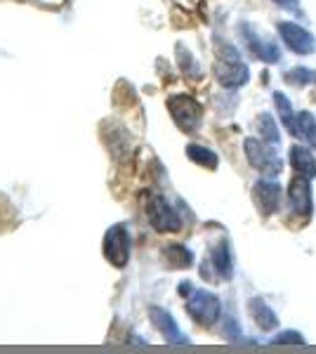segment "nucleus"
<instances>
[{
    "label": "nucleus",
    "instance_id": "nucleus-1",
    "mask_svg": "<svg viewBox=\"0 0 316 354\" xmlns=\"http://www.w3.org/2000/svg\"><path fill=\"white\" fill-rule=\"evenodd\" d=\"M215 76L224 88H239V85L248 83V78H250V68L245 66L243 59H241L239 50L224 41L217 43Z\"/></svg>",
    "mask_w": 316,
    "mask_h": 354
},
{
    "label": "nucleus",
    "instance_id": "nucleus-2",
    "mask_svg": "<svg viewBox=\"0 0 316 354\" xmlns=\"http://www.w3.org/2000/svg\"><path fill=\"white\" fill-rule=\"evenodd\" d=\"M272 147L274 145L260 142V140H255V137H248V140L243 142L248 163L267 177H277L281 173V168H284V163H281V158L277 156V151H274Z\"/></svg>",
    "mask_w": 316,
    "mask_h": 354
},
{
    "label": "nucleus",
    "instance_id": "nucleus-3",
    "mask_svg": "<svg viewBox=\"0 0 316 354\" xmlns=\"http://www.w3.org/2000/svg\"><path fill=\"white\" fill-rule=\"evenodd\" d=\"M187 310L192 319L201 326H212L220 319V298L210 290H189Z\"/></svg>",
    "mask_w": 316,
    "mask_h": 354
},
{
    "label": "nucleus",
    "instance_id": "nucleus-4",
    "mask_svg": "<svg viewBox=\"0 0 316 354\" xmlns=\"http://www.w3.org/2000/svg\"><path fill=\"white\" fill-rule=\"evenodd\" d=\"M168 109L175 118V123L180 125L185 133H194L201 123V104L192 97L182 95V97H170Z\"/></svg>",
    "mask_w": 316,
    "mask_h": 354
},
{
    "label": "nucleus",
    "instance_id": "nucleus-5",
    "mask_svg": "<svg viewBox=\"0 0 316 354\" xmlns=\"http://www.w3.org/2000/svg\"><path fill=\"white\" fill-rule=\"evenodd\" d=\"M241 36H243L245 45H248V50L252 55L257 57L260 62H267V64H277V62H281V48L277 43L267 41L264 36H260V33L255 31L250 24H241Z\"/></svg>",
    "mask_w": 316,
    "mask_h": 354
},
{
    "label": "nucleus",
    "instance_id": "nucleus-6",
    "mask_svg": "<svg viewBox=\"0 0 316 354\" xmlns=\"http://www.w3.org/2000/svg\"><path fill=\"white\" fill-rule=\"evenodd\" d=\"M279 36L295 55H312L316 48L314 36L300 24H290V21H279Z\"/></svg>",
    "mask_w": 316,
    "mask_h": 354
},
{
    "label": "nucleus",
    "instance_id": "nucleus-7",
    "mask_svg": "<svg viewBox=\"0 0 316 354\" xmlns=\"http://www.w3.org/2000/svg\"><path fill=\"white\" fill-rule=\"evenodd\" d=\"M288 201L290 210L300 218H309L314 213V201H312V187H309V177L295 175L290 180L288 187Z\"/></svg>",
    "mask_w": 316,
    "mask_h": 354
},
{
    "label": "nucleus",
    "instance_id": "nucleus-8",
    "mask_svg": "<svg viewBox=\"0 0 316 354\" xmlns=\"http://www.w3.org/2000/svg\"><path fill=\"white\" fill-rule=\"evenodd\" d=\"M149 220H151L154 230L158 232H177L182 227L180 215L170 208L163 196H154L149 201Z\"/></svg>",
    "mask_w": 316,
    "mask_h": 354
},
{
    "label": "nucleus",
    "instance_id": "nucleus-9",
    "mask_svg": "<svg viewBox=\"0 0 316 354\" xmlns=\"http://www.w3.org/2000/svg\"><path fill=\"white\" fill-rule=\"evenodd\" d=\"M252 198L262 215H274L281 205V187L274 180H257L252 187Z\"/></svg>",
    "mask_w": 316,
    "mask_h": 354
},
{
    "label": "nucleus",
    "instance_id": "nucleus-10",
    "mask_svg": "<svg viewBox=\"0 0 316 354\" xmlns=\"http://www.w3.org/2000/svg\"><path fill=\"white\" fill-rule=\"evenodd\" d=\"M104 253H106V258L111 260V265H116V267H123L125 262H128L130 236H128V232H125V227H113V230L106 234Z\"/></svg>",
    "mask_w": 316,
    "mask_h": 354
},
{
    "label": "nucleus",
    "instance_id": "nucleus-11",
    "mask_svg": "<svg viewBox=\"0 0 316 354\" xmlns=\"http://www.w3.org/2000/svg\"><path fill=\"white\" fill-rule=\"evenodd\" d=\"M151 319H154V324H156L158 330L163 333V338L168 340L170 345H189V340L180 333V328L175 326V322H172V317H170L168 312L156 310V307H154V310H151Z\"/></svg>",
    "mask_w": 316,
    "mask_h": 354
},
{
    "label": "nucleus",
    "instance_id": "nucleus-12",
    "mask_svg": "<svg viewBox=\"0 0 316 354\" xmlns=\"http://www.w3.org/2000/svg\"><path fill=\"white\" fill-rule=\"evenodd\" d=\"M290 165L297 175H304V177H312L316 175V158L314 153L309 149H304L300 145H292L290 147Z\"/></svg>",
    "mask_w": 316,
    "mask_h": 354
},
{
    "label": "nucleus",
    "instance_id": "nucleus-13",
    "mask_svg": "<svg viewBox=\"0 0 316 354\" xmlns=\"http://www.w3.org/2000/svg\"><path fill=\"white\" fill-rule=\"evenodd\" d=\"M250 317L262 330H274L279 326V317L274 314V310L262 298H252L250 300Z\"/></svg>",
    "mask_w": 316,
    "mask_h": 354
},
{
    "label": "nucleus",
    "instance_id": "nucleus-14",
    "mask_svg": "<svg viewBox=\"0 0 316 354\" xmlns=\"http://www.w3.org/2000/svg\"><path fill=\"white\" fill-rule=\"evenodd\" d=\"M212 265H215V270H217V279H224V281L232 279L234 262H232V250H229L227 241L215 245V250H212Z\"/></svg>",
    "mask_w": 316,
    "mask_h": 354
},
{
    "label": "nucleus",
    "instance_id": "nucleus-15",
    "mask_svg": "<svg viewBox=\"0 0 316 354\" xmlns=\"http://www.w3.org/2000/svg\"><path fill=\"white\" fill-rule=\"evenodd\" d=\"M295 135L316 149V118L309 111H300L295 116Z\"/></svg>",
    "mask_w": 316,
    "mask_h": 354
},
{
    "label": "nucleus",
    "instance_id": "nucleus-16",
    "mask_svg": "<svg viewBox=\"0 0 316 354\" xmlns=\"http://www.w3.org/2000/svg\"><path fill=\"white\" fill-rule=\"evenodd\" d=\"M255 128L267 145H279L281 142V130L277 125V118H272L269 113H260V116H257Z\"/></svg>",
    "mask_w": 316,
    "mask_h": 354
},
{
    "label": "nucleus",
    "instance_id": "nucleus-17",
    "mask_svg": "<svg viewBox=\"0 0 316 354\" xmlns=\"http://www.w3.org/2000/svg\"><path fill=\"white\" fill-rule=\"evenodd\" d=\"M274 104H277L279 118H281V123L286 125V130H288L290 135H295V113H292L288 97L284 93H274Z\"/></svg>",
    "mask_w": 316,
    "mask_h": 354
},
{
    "label": "nucleus",
    "instance_id": "nucleus-18",
    "mask_svg": "<svg viewBox=\"0 0 316 354\" xmlns=\"http://www.w3.org/2000/svg\"><path fill=\"white\" fill-rule=\"evenodd\" d=\"M187 156L192 158L194 163L203 165V168H217V163H220V158L215 156V151L205 149V147H198V145H189L187 147Z\"/></svg>",
    "mask_w": 316,
    "mask_h": 354
},
{
    "label": "nucleus",
    "instance_id": "nucleus-19",
    "mask_svg": "<svg viewBox=\"0 0 316 354\" xmlns=\"http://www.w3.org/2000/svg\"><path fill=\"white\" fill-rule=\"evenodd\" d=\"M284 78L290 85H297V88H302V85L316 83V71H312V68H307V66H295V68H290V71H286Z\"/></svg>",
    "mask_w": 316,
    "mask_h": 354
},
{
    "label": "nucleus",
    "instance_id": "nucleus-20",
    "mask_svg": "<svg viewBox=\"0 0 316 354\" xmlns=\"http://www.w3.org/2000/svg\"><path fill=\"white\" fill-rule=\"evenodd\" d=\"M165 258L170 260V265L172 267H189L194 262V255H192V250L185 248V245H170L168 250H165Z\"/></svg>",
    "mask_w": 316,
    "mask_h": 354
},
{
    "label": "nucleus",
    "instance_id": "nucleus-21",
    "mask_svg": "<svg viewBox=\"0 0 316 354\" xmlns=\"http://www.w3.org/2000/svg\"><path fill=\"white\" fill-rule=\"evenodd\" d=\"M177 57H180V66H182V73H187V76H198V66L196 62H194V57L189 55L187 48H177Z\"/></svg>",
    "mask_w": 316,
    "mask_h": 354
},
{
    "label": "nucleus",
    "instance_id": "nucleus-22",
    "mask_svg": "<svg viewBox=\"0 0 316 354\" xmlns=\"http://www.w3.org/2000/svg\"><path fill=\"white\" fill-rule=\"evenodd\" d=\"M288 342L290 345H300V347L307 345V340H304L300 333H295V330H284V333L272 340V345H288Z\"/></svg>",
    "mask_w": 316,
    "mask_h": 354
},
{
    "label": "nucleus",
    "instance_id": "nucleus-23",
    "mask_svg": "<svg viewBox=\"0 0 316 354\" xmlns=\"http://www.w3.org/2000/svg\"><path fill=\"white\" fill-rule=\"evenodd\" d=\"M274 3H277L279 8H284V10H288V12L297 15V17H300V19H304L302 8H300V0H274Z\"/></svg>",
    "mask_w": 316,
    "mask_h": 354
}]
</instances>
